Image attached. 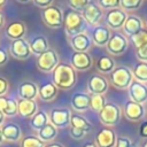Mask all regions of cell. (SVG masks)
Instances as JSON below:
<instances>
[{"mask_svg":"<svg viewBox=\"0 0 147 147\" xmlns=\"http://www.w3.org/2000/svg\"><path fill=\"white\" fill-rule=\"evenodd\" d=\"M57 136V129L51 124V123H47L44 127H41L39 131H38V138L42 141V142H52Z\"/></svg>","mask_w":147,"mask_h":147,"instance_id":"cell-29","label":"cell"},{"mask_svg":"<svg viewBox=\"0 0 147 147\" xmlns=\"http://www.w3.org/2000/svg\"><path fill=\"white\" fill-rule=\"evenodd\" d=\"M25 32H26V28L22 21H14L9 23L6 28V34L8 36V38L13 40L22 39Z\"/></svg>","mask_w":147,"mask_h":147,"instance_id":"cell-25","label":"cell"},{"mask_svg":"<svg viewBox=\"0 0 147 147\" xmlns=\"http://www.w3.org/2000/svg\"><path fill=\"white\" fill-rule=\"evenodd\" d=\"M76 71L70 64L59 63L53 70V82L57 88L70 90L76 84Z\"/></svg>","mask_w":147,"mask_h":147,"instance_id":"cell-1","label":"cell"},{"mask_svg":"<svg viewBox=\"0 0 147 147\" xmlns=\"http://www.w3.org/2000/svg\"><path fill=\"white\" fill-rule=\"evenodd\" d=\"M108 90V82L101 75H92L87 80V91L93 94L103 95Z\"/></svg>","mask_w":147,"mask_h":147,"instance_id":"cell-13","label":"cell"},{"mask_svg":"<svg viewBox=\"0 0 147 147\" xmlns=\"http://www.w3.org/2000/svg\"><path fill=\"white\" fill-rule=\"evenodd\" d=\"M101 8L105 9H115L121 6V0H99Z\"/></svg>","mask_w":147,"mask_h":147,"instance_id":"cell-38","label":"cell"},{"mask_svg":"<svg viewBox=\"0 0 147 147\" xmlns=\"http://www.w3.org/2000/svg\"><path fill=\"white\" fill-rule=\"evenodd\" d=\"M110 30L103 25H96L92 30V40L96 46H106L110 39Z\"/></svg>","mask_w":147,"mask_h":147,"instance_id":"cell-22","label":"cell"},{"mask_svg":"<svg viewBox=\"0 0 147 147\" xmlns=\"http://www.w3.org/2000/svg\"><path fill=\"white\" fill-rule=\"evenodd\" d=\"M115 147H132L131 140L126 137H118L116 138V144Z\"/></svg>","mask_w":147,"mask_h":147,"instance_id":"cell-39","label":"cell"},{"mask_svg":"<svg viewBox=\"0 0 147 147\" xmlns=\"http://www.w3.org/2000/svg\"><path fill=\"white\" fill-rule=\"evenodd\" d=\"M129 95L131 101L142 105L147 101V86L138 80H133L129 86Z\"/></svg>","mask_w":147,"mask_h":147,"instance_id":"cell-14","label":"cell"},{"mask_svg":"<svg viewBox=\"0 0 147 147\" xmlns=\"http://www.w3.org/2000/svg\"><path fill=\"white\" fill-rule=\"evenodd\" d=\"M90 0H67L68 6L76 11H83L84 8L90 3Z\"/></svg>","mask_w":147,"mask_h":147,"instance_id":"cell-36","label":"cell"},{"mask_svg":"<svg viewBox=\"0 0 147 147\" xmlns=\"http://www.w3.org/2000/svg\"><path fill=\"white\" fill-rule=\"evenodd\" d=\"M141 147H147V139H145V141L141 144Z\"/></svg>","mask_w":147,"mask_h":147,"instance_id":"cell-50","label":"cell"},{"mask_svg":"<svg viewBox=\"0 0 147 147\" xmlns=\"http://www.w3.org/2000/svg\"><path fill=\"white\" fill-rule=\"evenodd\" d=\"M9 53L13 57L17 60H25L31 55V49H30L29 42L22 38V39L11 41L9 47Z\"/></svg>","mask_w":147,"mask_h":147,"instance_id":"cell-10","label":"cell"},{"mask_svg":"<svg viewBox=\"0 0 147 147\" xmlns=\"http://www.w3.org/2000/svg\"><path fill=\"white\" fill-rule=\"evenodd\" d=\"M18 2H22V3H26V2H29L30 0H17Z\"/></svg>","mask_w":147,"mask_h":147,"instance_id":"cell-52","label":"cell"},{"mask_svg":"<svg viewBox=\"0 0 147 147\" xmlns=\"http://www.w3.org/2000/svg\"><path fill=\"white\" fill-rule=\"evenodd\" d=\"M136 54H137V57L141 62H147V45L141 47V48H137Z\"/></svg>","mask_w":147,"mask_h":147,"instance_id":"cell-40","label":"cell"},{"mask_svg":"<svg viewBox=\"0 0 147 147\" xmlns=\"http://www.w3.org/2000/svg\"><path fill=\"white\" fill-rule=\"evenodd\" d=\"M110 82L119 90L129 88L130 84L133 82V74L127 67H117L110 72Z\"/></svg>","mask_w":147,"mask_h":147,"instance_id":"cell-5","label":"cell"},{"mask_svg":"<svg viewBox=\"0 0 147 147\" xmlns=\"http://www.w3.org/2000/svg\"><path fill=\"white\" fill-rule=\"evenodd\" d=\"M94 142L96 147H115L116 134L113 129L106 126L95 134Z\"/></svg>","mask_w":147,"mask_h":147,"instance_id":"cell-11","label":"cell"},{"mask_svg":"<svg viewBox=\"0 0 147 147\" xmlns=\"http://www.w3.org/2000/svg\"><path fill=\"white\" fill-rule=\"evenodd\" d=\"M106 47L111 55H122L127 48V39L122 33L114 32Z\"/></svg>","mask_w":147,"mask_h":147,"instance_id":"cell-9","label":"cell"},{"mask_svg":"<svg viewBox=\"0 0 147 147\" xmlns=\"http://www.w3.org/2000/svg\"><path fill=\"white\" fill-rule=\"evenodd\" d=\"M83 147H96V145H95V142H94V141H93V142H92V141H90V142H86Z\"/></svg>","mask_w":147,"mask_h":147,"instance_id":"cell-46","label":"cell"},{"mask_svg":"<svg viewBox=\"0 0 147 147\" xmlns=\"http://www.w3.org/2000/svg\"><path fill=\"white\" fill-rule=\"evenodd\" d=\"M3 141H5V139H3V136H2V132H1V129H0V145H2Z\"/></svg>","mask_w":147,"mask_h":147,"instance_id":"cell-49","label":"cell"},{"mask_svg":"<svg viewBox=\"0 0 147 147\" xmlns=\"http://www.w3.org/2000/svg\"><path fill=\"white\" fill-rule=\"evenodd\" d=\"M106 105V99L103 95L101 94H93L91 95V103H90V108L92 110H94L95 113H100V110L105 107Z\"/></svg>","mask_w":147,"mask_h":147,"instance_id":"cell-34","label":"cell"},{"mask_svg":"<svg viewBox=\"0 0 147 147\" xmlns=\"http://www.w3.org/2000/svg\"><path fill=\"white\" fill-rule=\"evenodd\" d=\"M57 95V87L54 85V83H44L38 87V96L46 102H49L55 99Z\"/></svg>","mask_w":147,"mask_h":147,"instance_id":"cell-26","label":"cell"},{"mask_svg":"<svg viewBox=\"0 0 147 147\" xmlns=\"http://www.w3.org/2000/svg\"><path fill=\"white\" fill-rule=\"evenodd\" d=\"M3 21H5V18H3V15H2V13L0 11V28L3 25Z\"/></svg>","mask_w":147,"mask_h":147,"instance_id":"cell-48","label":"cell"},{"mask_svg":"<svg viewBox=\"0 0 147 147\" xmlns=\"http://www.w3.org/2000/svg\"><path fill=\"white\" fill-rule=\"evenodd\" d=\"M123 29L127 36L132 37L144 29V22L140 17H138L136 15H130L126 18V21L123 25Z\"/></svg>","mask_w":147,"mask_h":147,"instance_id":"cell-24","label":"cell"},{"mask_svg":"<svg viewBox=\"0 0 147 147\" xmlns=\"http://www.w3.org/2000/svg\"><path fill=\"white\" fill-rule=\"evenodd\" d=\"M1 132L3 136V139L9 142H17L22 139V130L21 127L15 123H7L1 125Z\"/></svg>","mask_w":147,"mask_h":147,"instance_id":"cell-19","label":"cell"},{"mask_svg":"<svg viewBox=\"0 0 147 147\" xmlns=\"http://www.w3.org/2000/svg\"><path fill=\"white\" fill-rule=\"evenodd\" d=\"M92 40L86 33H78L70 38V46L76 52H87L91 47Z\"/></svg>","mask_w":147,"mask_h":147,"instance_id":"cell-23","label":"cell"},{"mask_svg":"<svg viewBox=\"0 0 147 147\" xmlns=\"http://www.w3.org/2000/svg\"><path fill=\"white\" fill-rule=\"evenodd\" d=\"M141 5L142 0H121V7L125 10H136Z\"/></svg>","mask_w":147,"mask_h":147,"instance_id":"cell-37","label":"cell"},{"mask_svg":"<svg viewBox=\"0 0 147 147\" xmlns=\"http://www.w3.org/2000/svg\"><path fill=\"white\" fill-rule=\"evenodd\" d=\"M8 88H9L8 80L3 77H0V96H3L8 92Z\"/></svg>","mask_w":147,"mask_h":147,"instance_id":"cell-41","label":"cell"},{"mask_svg":"<svg viewBox=\"0 0 147 147\" xmlns=\"http://www.w3.org/2000/svg\"><path fill=\"white\" fill-rule=\"evenodd\" d=\"M45 147H64V145H62L61 142H49L45 145Z\"/></svg>","mask_w":147,"mask_h":147,"instance_id":"cell-45","label":"cell"},{"mask_svg":"<svg viewBox=\"0 0 147 147\" xmlns=\"http://www.w3.org/2000/svg\"><path fill=\"white\" fill-rule=\"evenodd\" d=\"M6 3V0H0V8Z\"/></svg>","mask_w":147,"mask_h":147,"instance_id":"cell-51","label":"cell"},{"mask_svg":"<svg viewBox=\"0 0 147 147\" xmlns=\"http://www.w3.org/2000/svg\"><path fill=\"white\" fill-rule=\"evenodd\" d=\"M59 64V55L54 49L48 48L46 52L37 57V68L45 74L53 72V70Z\"/></svg>","mask_w":147,"mask_h":147,"instance_id":"cell-7","label":"cell"},{"mask_svg":"<svg viewBox=\"0 0 147 147\" xmlns=\"http://www.w3.org/2000/svg\"><path fill=\"white\" fill-rule=\"evenodd\" d=\"M49 123L56 129H64L70 125L71 111L68 108H53L48 115Z\"/></svg>","mask_w":147,"mask_h":147,"instance_id":"cell-8","label":"cell"},{"mask_svg":"<svg viewBox=\"0 0 147 147\" xmlns=\"http://www.w3.org/2000/svg\"><path fill=\"white\" fill-rule=\"evenodd\" d=\"M96 68L102 74H109L115 69V62L110 56L103 55V56L99 57V60L96 62Z\"/></svg>","mask_w":147,"mask_h":147,"instance_id":"cell-31","label":"cell"},{"mask_svg":"<svg viewBox=\"0 0 147 147\" xmlns=\"http://www.w3.org/2000/svg\"><path fill=\"white\" fill-rule=\"evenodd\" d=\"M20 147H45V142H42L37 136L29 134L21 139Z\"/></svg>","mask_w":147,"mask_h":147,"instance_id":"cell-33","label":"cell"},{"mask_svg":"<svg viewBox=\"0 0 147 147\" xmlns=\"http://www.w3.org/2000/svg\"><path fill=\"white\" fill-rule=\"evenodd\" d=\"M83 17L90 25H96L102 17V9L94 2H90L83 10Z\"/></svg>","mask_w":147,"mask_h":147,"instance_id":"cell-16","label":"cell"},{"mask_svg":"<svg viewBox=\"0 0 147 147\" xmlns=\"http://www.w3.org/2000/svg\"><path fill=\"white\" fill-rule=\"evenodd\" d=\"M63 25H64L67 36L71 38L78 33H83V31L85 30V26H86V22L79 11L69 9L65 13Z\"/></svg>","mask_w":147,"mask_h":147,"instance_id":"cell-2","label":"cell"},{"mask_svg":"<svg viewBox=\"0 0 147 147\" xmlns=\"http://www.w3.org/2000/svg\"><path fill=\"white\" fill-rule=\"evenodd\" d=\"M93 60L86 52H75L71 56V67L77 70H87L92 67Z\"/></svg>","mask_w":147,"mask_h":147,"instance_id":"cell-17","label":"cell"},{"mask_svg":"<svg viewBox=\"0 0 147 147\" xmlns=\"http://www.w3.org/2000/svg\"><path fill=\"white\" fill-rule=\"evenodd\" d=\"M133 77L140 82L146 83L147 82V62H139L133 68Z\"/></svg>","mask_w":147,"mask_h":147,"instance_id":"cell-32","label":"cell"},{"mask_svg":"<svg viewBox=\"0 0 147 147\" xmlns=\"http://www.w3.org/2000/svg\"><path fill=\"white\" fill-rule=\"evenodd\" d=\"M124 115L129 121L138 122L140 121L145 115L144 106L140 103H137L134 101H126L124 105Z\"/></svg>","mask_w":147,"mask_h":147,"instance_id":"cell-15","label":"cell"},{"mask_svg":"<svg viewBox=\"0 0 147 147\" xmlns=\"http://www.w3.org/2000/svg\"><path fill=\"white\" fill-rule=\"evenodd\" d=\"M8 62V53L5 48L0 47V67L5 65Z\"/></svg>","mask_w":147,"mask_h":147,"instance_id":"cell-42","label":"cell"},{"mask_svg":"<svg viewBox=\"0 0 147 147\" xmlns=\"http://www.w3.org/2000/svg\"><path fill=\"white\" fill-rule=\"evenodd\" d=\"M139 134H140V137H142V138H146V139H147V121H146V122H144V123L141 124V126H140V131H139Z\"/></svg>","mask_w":147,"mask_h":147,"instance_id":"cell-44","label":"cell"},{"mask_svg":"<svg viewBox=\"0 0 147 147\" xmlns=\"http://www.w3.org/2000/svg\"><path fill=\"white\" fill-rule=\"evenodd\" d=\"M121 108L113 102H106L105 107L99 113V119L106 126H114L121 121Z\"/></svg>","mask_w":147,"mask_h":147,"instance_id":"cell-4","label":"cell"},{"mask_svg":"<svg viewBox=\"0 0 147 147\" xmlns=\"http://www.w3.org/2000/svg\"><path fill=\"white\" fill-rule=\"evenodd\" d=\"M90 103H91V95L88 93H84V92H76L72 94L71 100H70V105L72 107L74 110L76 111H86L90 108Z\"/></svg>","mask_w":147,"mask_h":147,"instance_id":"cell-18","label":"cell"},{"mask_svg":"<svg viewBox=\"0 0 147 147\" xmlns=\"http://www.w3.org/2000/svg\"><path fill=\"white\" fill-rule=\"evenodd\" d=\"M38 111V105L34 100H18L17 114L23 118H31Z\"/></svg>","mask_w":147,"mask_h":147,"instance_id":"cell-21","label":"cell"},{"mask_svg":"<svg viewBox=\"0 0 147 147\" xmlns=\"http://www.w3.org/2000/svg\"><path fill=\"white\" fill-rule=\"evenodd\" d=\"M17 94L21 100H34L38 95V86L33 82H23L18 85Z\"/></svg>","mask_w":147,"mask_h":147,"instance_id":"cell-20","label":"cell"},{"mask_svg":"<svg viewBox=\"0 0 147 147\" xmlns=\"http://www.w3.org/2000/svg\"><path fill=\"white\" fill-rule=\"evenodd\" d=\"M29 46H30L31 53L39 56L40 54H42L48 49V40L44 36H36L30 39Z\"/></svg>","mask_w":147,"mask_h":147,"instance_id":"cell-27","label":"cell"},{"mask_svg":"<svg viewBox=\"0 0 147 147\" xmlns=\"http://www.w3.org/2000/svg\"><path fill=\"white\" fill-rule=\"evenodd\" d=\"M126 18H127V15L123 9L115 8V9H110L107 13L106 23H107V25L109 28H111L114 30H117V29L123 28Z\"/></svg>","mask_w":147,"mask_h":147,"instance_id":"cell-12","label":"cell"},{"mask_svg":"<svg viewBox=\"0 0 147 147\" xmlns=\"http://www.w3.org/2000/svg\"><path fill=\"white\" fill-rule=\"evenodd\" d=\"M47 123H49V118H48V115L46 111L44 110H38L31 118H30V126L36 130L37 132L44 127Z\"/></svg>","mask_w":147,"mask_h":147,"instance_id":"cell-30","label":"cell"},{"mask_svg":"<svg viewBox=\"0 0 147 147\" xmlns=\"http://www.w3.org/2000/svg\"><path fill=\"white\" fill-rule=\"evenodd\" d=\"M131 40L136 48H141L147 45V29H142L138 33L131 37Z\"/></svg>","mask_w":147,"mask_h":147,"instance_id":"cell-35","label":"cell"},{"mask_svg":"<svg viewBox=\"0 0 147 147\" xmlns=\"http://www.w3.org/2000/svg\"><path fill=\"white\" fill-rule=\"evenodd\" d=\"M0 110L5 116L13 117L17 115V101L14 98L0 96Z\"/></svg>","mask_w":147,"mask_h":147,"instance_id":"cell-28","label":"cell"},{"mask_svg":"<svg viewBox=\"0 0 147 147\" xmlns=\"http://www.w3.org/2000/svg\"><path fill=\"white\" fill-rule=\"evenodd\" d=\"M146 23H147V20H146Z\"/></svg>","mask_w":147,"mask_h":147,"instance_id":"cell-53","label":"cell"},{"mask_svg":"<svg viewBox=\"0 0 147 147\" xmlns=\"http://www.w3.org/2000/svg\"><path fill=\"white\" fill-rule=\"evenodd\" d=\"M34 5L38 6V7H41V8H47L52 5L53 0H33Z\"/></svg>","mask_w":147,"mask_h":147,"instance_id":"cell-43","label":"cell"},{"mask_svg":"<svg viewBox=\"0 0 147 147\" xmlns=\"http://www.w3.org/2000/svg\"><path fill=\"white\" fill-rule=\"evenodd\" d=\"M42 22L46 24V26L51 29H59L63 26V13L57 6H49L47 8H44L41 13Z\"/></svg>","mask_w":147,"mask_h":147,"instance_id":"cell-6","label":"cell"},{"mask_svg":"<svg viewBox=\"0 0 147 147\" xmlns=\"http://www.w3.org/2000/svg\"><path fill=\"white\" fill-rule=\"evenodd\" d=\"M3 121H5V115H3V113L0 110V126L3 124Z\"/></svg>","mask_w":147,"mask_h":147,"instance_id":"cell-47","label":"cell"},{"mask_svg":"<svg viewBox=\"0 0 147 147\" xmlns=\"http://www.w3.org/2000/svg\"><path fill=\"white\" fill-rule=\"evenodd\" d=\"M92 129L91 123L83 116L71 114L70 118V137L75 140L83 139L87 132H90Z\"/></svg>","mask_w":147,"mask_h":147,"instance_id":"cell-3","label":"cell"}]
</instances>
